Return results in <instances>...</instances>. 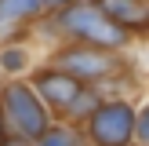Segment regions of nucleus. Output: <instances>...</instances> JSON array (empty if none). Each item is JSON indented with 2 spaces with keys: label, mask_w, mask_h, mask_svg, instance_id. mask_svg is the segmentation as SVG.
<instances>
[{
  "label": "nucleus",
  "mask_w": 149,
  "mask_h": 146,
  "mask_svg": "<svg viewBox=\"0 0 149 146\" xmlns=\"http://www.w3.org/2000/svg\"><path fill=\"white\" fill-rule=\"evenodd\" d=\"M62 22L77 36H84V40H91V44H120L124 40V29H116L113 22L102 15V7H91V4L69 7V11L62 15Z\"/></svg>",
  "instance_id": "f257e3e1"
},
{
  "label": "nucleus",
  "mask_w": 149,
  "mask_h": 146,
  "mask_svg": "<svg viewBox=\"0 0 149 146\" xmlns=\"http://www.w3.org/2000/svg\"><path fill=\"white\" fill-rule=\"evenodd\" d=\"M4 110H7L11 124L22 131V135H44V131H47L44 106H40V99H36L29 88H22V84L7 88V95H4Z\"/></svg>",
  "instance_id": "f03ea898"
},
{
  "label": "nucleus",
  "mask_w": 149,
  "mask_h": 146,
  "mask_svg": "<svg viewBox=\"0 0 149 146\" xmlns=\"http://www.w3.org/2000/svg\"><path fill=\"white\" fill-rule=\"evenodd\" d=\"M131 124H135L131 110L124 106V102H113V106H102L98 113L91 117V135L98 139L102 146H124L131 139Z\"/></svg>",
  "instance_id": "7ed1b4c3"
},
{
  "label": "nucleus",
  "mask_w": 149,
  "mask_h": 146,
  "mask_svg": "<svg viewBox=\"0 0 149 146\" xmlns=\"http://www.w3.org/2000/svg\"><path fill=\"white\" fill-rule=\"evenodd\" d=\"M62 69L69 73H84V77H102L109 69V58L106 55H95V51L80 48V51H65L62 55Z\"/></svg>",
  "instance_id": "20e7f679"
},
{
  "label": "nucleus",
  "mask_w": 149,
  "mask_h": 146,
  "mask_svg": "<svg viewBox=\"0 0 149 146\" xmlns=\"http://www.w3.org/2000/svg\"><path fill=\"white\" fill-rule=\"evenodd\" d=\"M40 91H44V99L58 102V106H73V102H77V95H80V88H77V80H73V77H62V73H44V77H40Z\"/></svg>",
  "instance_id": "39448f33"
},
{
  "label": "nucleus",
  "mask_w": 149,
  "mask_h": 146,
  "mask_svg": "<svg viewBox=\"0 0 149 146\" xmlns=\"http://www.w3.org/2000/svg\"><path fill=\"white\" fill-rule=\"evenodd\" d=\"M102 15H106L116 29H124V26H142V22L149 18V11H146L142 4H127V0H109V4L102 7Z\"/></svg>",
  "instance_id": "423d86ee"
},
{
  "label": "nucleus",
  "mask_w": 149,
  "mask_h": 146,
  "mask_svg": "<svg viewBox=\"0 0 149 146\" xmlns=\"http://www.w3.org/2000/svg\"><path fill=\"white\" fill-rule=\"evenodd\" d=\"M36 11H40V4H33V0H7V4H0V22L26 18V15H36Z\"/></svg>",
  "instance_id": "0eeeda50"
},
{
  "label": "nucleus",
  "mask_w": 149,
  "mask_h": 146,
  "mask_svg": "<svg viewBox=\"0 0 149 146\" xmlns=\"http://www.w3.org/2000/svg\"><path fill=\"white\" fill-rule=\"evenodd\" d=\"M40 146H80V139L69 128H55V131H44L40 135Z\"/></svg>",
  "instance_id": "6e6552de"
},
{
  "label": "nucleus",
  "mask_w": 149,
  "mask_h": 146,
  "mask_svg": "<svg viewBox=\"0 0 149 146\" xmlns=\"http://www.w3.org/2000/svg\"><path fill=\"white\" fill-rule=\"evenodd\" d=\"M4 66H7V69H22V51H7V55H4Z\"/></svg>",
  "instance_id": "1a4fd4ad"
}]
</instances>
